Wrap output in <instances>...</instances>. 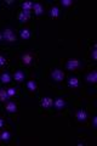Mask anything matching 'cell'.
<instances>
[{
	"mask_svg": "<svg viewBox=\"0 0 97 146\" xmlns=\"http://www.w3.org/2000/svg\"><path fill=\"white\" fill-rule=\"evenodd\" d=\"M51 78L55 80V82H62L63 78H64V73L62 70H58V68H55L51 72Z\"/></svg>",
	"mask_w": 97,
	"mask_h": 146,
	"instance_id": "3957f363",
	"label": "cell"
},
{
	"mask_svg": "<svg viewBox=\"0 0 97 146\" xmlns=\"http://www.w3.org/2000/svg\"><path fill=\"white\" fill-rule=\"evenodd\" d=\"M23 12H24V15H26L27 17H28V18L30 17V11H23Z\"/></svg>",
	"mask_w": 97,
	"mask_h": 146,
	"instance_id": "484cf974",
	"label": "cell"
},
{
	"mask_svg": "<svg viewBox=\"0 0 97 146\" xmlns=\"http://www.w3.org/2000/svg\"><path fill=\"white\" fill-rule=\"evenodd\" d=\"M75 118L78 122H85L86 118H87V113L85 110H79V111H77L75 113Z\"/></svg>",
	"mask_w": 97,
	"mask_h": 146,
	"instance_id": "277c9868",
	"label": "cell"
},
{
	"mask_svg": "<svg viewBox=\"0 0 97 146\" xmlns=\"http://www.w3.org/2000/svg\"><path fill=\"white\" fill-rule=\"evenodd\" d=\"M30 35H32V32H30L29 29H27V28L22 29V31H21V33H20V36H21L22 39H24V40L29 39V38H30Z\"/></svg>",
	"mask_w": 97,
	"mask_h": 146,
	"instance_id": "4fadbf2b",
	"label": "cell"
},
{
	"mask_svg": "<svg viewBox=\"0 0 97 146\" xmlns=\"http://www.w3.org/2000/svg\"><path fill=\"white\" fill-rule=\"evenodd\" d=\"M6 91H7V96L9 98H12V96H15V95H16V91L17 90L15 88H10V89H7Z\"/></svg>",
	"mask_w": 97,
	"mask_h": 146,
	"instance_id": "ffe728a7",
	"label": "cell"
},
{
	"mask_svg": "<svg viewBox=\"0 0 97 146\" xmlns=\"http://www.w3.org/2000/svg\"><path fill=\"white\" fill-rule=\"evenodd\" d=\"M72 4H73L72 0H62V1H61V5H63L64 7H69V6H72Z\"/></svg>",
	"mask_w": 97,
	"mask_h": 146,
	"instance_id": "44dd1931",
	"label": "cell"
},
{
	"mask_svg": "<svg viewBox=\"0 0 97 146\" xmlns=\"http://www.w3.org/2000/svg\"><path fill=\"white\" fill-rule=\"evenodd\" d=\"M3 39L7 43H12L16 40V35H15V32L10 28H6L5 31L3 32Z\"/></svg>",
	"mask_w": 97,
	"mask_h": 146,
	"instance_id": "6da1fadb",
	"label": "cell"
},
{
	"mask_svg": "<svg viewBox=\"0 0 97 146\" xmlns=\"http://www.w3.org/2000/svg\"><path fill=\"white\" fill-rule=\"evenodd\" d=\"M4 125V119H3V118H0V128H1Z\"/></svg>",
	"mask_w": 97,
	"mask_h": 146,
	"instance_id": "4316f807",
	"label": "cell"
},
{
	"mask_svg": "<svg viewBox=\"0 0 97 146\" xmlns=\"http://www.w3.org/2000/svg\"><path fill=\"white\" fill-rule=\"evenodd\" d=\"M27 88H28L30 91H35L36 90V83L34 80H29L28 83H27Z\"/></svg>",
	"mask_w": 97,
	"mask_h": 146,
	"instance_id": "ac0fdd59",
	"label": "cell"
},
{
	"mask_svg": "<svg viewBox=\"0 0 97 146\" xmlns=\"http://www.w3.org/2000/svg\"><path fill=\"white\" fill-rule=\"evenodd\" d=\"M85 79H86L87 83L95 84V83H96V80H97V72H96V71H91L89 74L85 77Z\"/></svg>",
	"mask_w": 97,
	"mask_h": 146,
	"instance_id": "8992f818",
	"label": "cell"
},
{
	"mask_svg": "<svg viewBox=\"0 0 97 146\" xmlns=\"http://www.w3.org/2000/svg\"><path fill=\"white\" fill-rule=\"evenodd\" d=\"M33 9H34V12H35V15L36 16H40V15H43V6H41V4L39 3H35L33 4Z\"/></svg>",
	"mask_w": 97,
	"mask_h": 146,
	"instance_id": "7c38bea8",
	"label": "cell"
},
{
	"mask_svg": "<svg viewBox=\"0 0 97 146\" xmlns=\"http://www.w3.org/2000/svg\"><path fill=\"white\" fill-rule=\"evenodd\" d=\"M33 4L34 3H32V1H24L22 4L23 11H30V9H33Z\"/></svg>",
	"mask_w": 97,
	"mask_h": 146,
	"instance_id": "2e32d148",
	"label": "cell"
},
{
	"mask_svg": "<svg viewBox=\"0 0 97 146\" xmlns=\"http://www.w3.org/2000/svg\"><path fill=\"white\" fill-rule=\"evenodd\" d=\"M59 11L58 10V7H56V6H53L51 10H50V17L51 18H58V16H59Z\"/></svg>",
	"mask_w": 97,
	"mask_h": 146,
	"instance_id": "5bb4252c",
	"label": "cell"
},
{
	"mask_svg": "<svg viewBox=\"0 0 97 146\" xmlns=\"http://www.w3.org/2000/svg\"><path fill=\"white\" fill-rule=\"evenodd\" d=\"M1 140H4V141L10 140V134H9V131H4V133L1 134Z\"/></svg>",
	"mask_w": 97,
	"mask_h": 146,
	"instance_id": "7402d4cb",
	"label": "cell"
},
{
	"mask_svg": "<svg viewBox=\"0 0 97 146\" xmlns=\"http://www.w3.org/2000/svg\"><path fill=\"white\" fill-rule=\"evenodd\" d=\"M68 85L71 86V88H78V86L80 85V82L77 77H71V78L68 79Z\"/></svg>",
	"mask_w": 97,
	"mask_h": 146,
	"instance_id": "ba28073f",
	"label": "cell"
},
{
	"mask_svg": "<svg viewBox=\"0 0 97 146\" xmlns=\"http://www.w3.org/2000/svg\"><path fill=\"white\" fill-rule=\"evenodd\" d=\"M6 63V58H5V56H3V55H0V67L1 66H4Z\"/></svg>",
	"mask_w": 97,
	"mask_h": 146,
	"instance_id": "cb8c5ba5",
	"label": "cell"
},
{
	"mask_svg": "<svg viewBox=\"0 0 97 146\" xmlns=\"http://www.w3.org/2000/svg\"><path fill=\"white\" fill-rule=\"evenodd\" d=\"M13 78H15V80L18 82V83H22V82L24 80V73H23V71H17L15 73V76H13Z\"/></svg>",
	"mask_w": 97,
	"mask_h": 146,
	"instance_id": "8fae6325",
	"label": "cell"
},
{
	"mask_svg": "<svg viewBox=\"0 0 97 146\" xmlns=\"http://www.w3.org/2000/svg\"><path fill=\"white\" fill-rule=\"evenodd\" d=\"M32 62H33V56H32L29 52H26V54L22 56V63H23L24 66H30Z\"/></svg>",
	"mask_w": 97,
	"mask_h": 146,
	"instance_id": "52a82bcc",
	"label": "cell"
},
{
	"mask_svg": "<svg viewBox=\"0 0 97 146\" xmlns=\"http://www.w3.org/2000/svg\"><path fill=\"white\" fill-rule=\"evenodd\" d=\"M80 60H75V58H72V60H68L66 63V68L68 71H75L77 68L80 67Z\"/></svg>",
	"mask_w": 97,
	"mask_h": 146,
	"instance_id": "7a4b0ae2",
	"label": "cell"
},
{
	"mask_svg": "<svg viewBox=\"0 0 97 146\" xmlns=\"http://www.w3.org/2000/svg\"><path fill=\"white\" fill-rule=\"evenodd\" d=\"M3 39V33H0V40Z\"/></svg>",
	"mask_w": 97,
	"mask_h": 146,
	"instance_id": "f1b7e54d",
	"label": "cell"
},
{
	"mask_svg": "<svg viewBox=\"0 0 97 146\" xmlns=\"http://www.w3.org/2000/svg\"><path fill=\"white\" fill-rule=\"evenodd\" d=\"M17 18H18V21H21V22H27V20H28V17H27V16L24 15V12H23V11L18 13Z\"/></svg>",
	"mask_w": 97,
	"mask_h": 146,
	"instance_id": "d6986e66",
	"label": "cell"
},
{
	"mask_svg": "<svg viewBox=\"0 0 97 146\" xmlns=\"http://www.w3.org/2000/svg\"><path fill=\"white\" fill-rule=\"evenodd\" d=\"M92 125H94V128H96V125H97V117L92 118Z\"/></svg>",
	"mask_w": 97,
	"mask_h": 146,
	"instance_id": "d4e9b609",
	"label": "cell"
},
{
	"mask_svg": "<svg viewBox=\"0 0 97 146\" xmlns=\"http://www.w3.org/2000/svg\"><path fill=\"white\" fill-rule=\"evenodd\" d=\"M53 106H55V108L59 111V110H62L64 106H66V101H64L63 99H57L53 101Z\"/></svg>",
	"mask_w": 97,
	"mask_h": 146,
	"instance_id": "9c48e42d",
	"label": "cell"
},
{
	"mask_svg": "<svg viewBox=\"0 0 97 146\" xmlns=\"http://www.w3.org/2000/svg\"><path fill=\"white\" fill-rule=\"evenodd\" d=\"M0 140H1V136H0Z\"/></svg>",
	"mask_w": 97,
	"mask_h": 146,
	"instance_id": "f546056e",
	"label": "cell"
},
{
	"mask_svg": "<svg viewBox=\"0 0 97 146\" xmlns=\"http://www.w3.org/2000/svg\"><path fill=\"white\" fill-rule=\"evenodd\" d=\"M6 111H7V112H10V113H16V111H17L16 104H15V102H12V101L6 102Z\"/></svg>",
	"mask_w": 97,
	"mask_h": 146,
	"instance_id": "30bf717a",
	"label": "cell"
},
{
	"mask_svg": "<svg viewBox=\"0 0 97 146\" xmlns=\"http://www.w3.org/2000/svg\"><path fill=\"white\" fill-rule=\"evenodd\" d=\"M41 106L46 110L51 108L53 106V100L51 98H43L41 99Z\"/></svg>",
	"mask_w": 97,
	"mask_h": 146,
	"instance_id": "5b68a950",
	"label": "cell"
},
{
	"mask_svg": "<svg viewBox=\"0 0 97 146\" xmlns=\"http://www.w3.org/2000/svg\"><path fill=\"white\" fill-rule=\"evenodd\" d=\"M6 4H13V0H6Z\"/></svg>",
	"mask_w": 97,
	"mask_h": 146,
	"instance_id": "83f0119b",
	"label": "cell"
},
{
	"mask_svg": "<svg viewBox=\"0 0 97 146\" xmlns=\"http://www.w3.org/2000/svg\"><path fill=\"white\" fill-rule=\"evenodd\" d=\"M91 57H92V60H97V50H96V48H94L92 49V52H91Z\"/></svg>",
	"mask_w": 97,
	"mask_h": 146,
	"instance_id": "603a6c76",
	"label": "cell"
},
{
	"mask_svg": "<svg viewBox=\"0 0 97 146\" xmlns=\"http://www.w3.org/2000/svg\"><path fill=\"white\" fill-rule=\"evenodd\" d=\"M7 98V91L5 89H0V101H6Z\"/></svg>",
	"mask_w": 97,
	"mask_h": 146,
	"instance_id": "e0dca14e",
	"label": "cell"
},
{
	"mask_svg": "<svg viewBox=\"0 0 97 146\" xmlns=\"http://www.w3.org/2000/svg\"><path fill=\"white\" fill-rule=\"evenodd\" d=\"M0 79H1V82H3L4 84H7V83H10V82H11V76L9 74V73L5 72V73H3V74H1Z\"/></svg>",
	"mask_w": 97,
	"mask_h": 146,
	"instance_id": "9a60e30c",
	"label": "cell"
}]
</instances>
